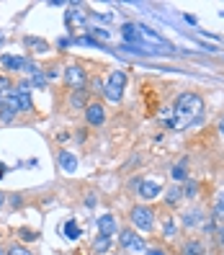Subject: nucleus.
Returning a JSON list of instances; mask_svg holds the SVG:
<instances>
[{
  "label": "nucleus",
  "instance_id": "7c9ffc66",
  "mask_svg": "<svg viewBox=\"0 0 224 255\" xmlns=\"http://www.w3.org/2000/svg\"><path fill=\"white\" fill-rule=\"evenodd\" d=\"M219 134H222V137H224V116L219 119Z\"/></svg>",
  "mask_w": 224,
  "mask_h": 255
},
{
  "label": "nucleus",
  "instance_id": "f03ea898",
  "mask_svg": "<svg viewBox=\"0 0 224 255\" xmlns=\"http://www.w3.org/2000/svg\"><path fill=\"white\" fill-rule=\"evenodd\" d=\"M21 111H31V93H28V85L21 88H10L5 93V101L0 106V114H3V122H10L16 114Z\"/></svg>",
  "mask_w": 224,
  "mask_h": 255
},
{
  "label": "nucleus",
  "instance_id": "c85d7f7f",
  "mask_svg": "<svg viewBox=\"0 0 224 255\" xmlns=\"http://www.w3.org/2000/svg\"><path fill=\"white\" fill-rule=\"evenodd\" d=\"M34 85H44V75H39V72L34 75Z\"/></svg>",
  "mask_w": 224,
  "mask_h": 255
},
{
  "label": "nucleus",
  "instance_id": "39448f33",
  "mask_svg": "<svg viewBox=\"0 0 224 255\" xmlns=\"http://www.w3.org/2000/svg\"><path fill=\"white\" fill-rule=\"evenodd\" d=\"M118 243H121V248H126V250H131V253H144V250H147V248H144V240H142L137 232H131V230H124L121 237H118Z\"/></svg>",
  "mask_w": 224,
  "mask_h": 255
},
{
  "label": "nucleus",
  "instance_id": "2eb2a0df",
  "mask_svg": "<svg viewBox=\"0 0 224 255\" xmlns=\"http://www.w3.org/2000/svg\"><path fill=\"white\" fill-rule=\"evenodd\" d=\"M181 253H183V255H204V245L199 243V240H188Z\"/></svg>",
  "mask_w": 224,
  "mask_h": 255
},
{
  "label": "nucleus",
  "instance_id": "6ab92c4d",
  "mask_svg": "<svg viewBox=\"0 0 224 255\" xmlns=\"http://www.w3.org/2000/svg\"><path fill=\"white\" fill-rule=\"evenodd\" d=\"M26 47H31L36 52H49V44L41 41V39H34V36H26Z\"/></svg>",
  "mask_w": 224,
  "mask_h": 255
},
{
  "label": "nucleus",
  "instance_id": "2f4dec72",
  "mask_svg": "<svg viewBox=\"0 0 224 255\" xmlns=\"http://www.w3.org/2000/svg\"><path fill=\"white\" fill-rule=\"evenodd\" d=\"M8 168H5V165H0V178H3V173H5Z\"/></svg>",
  "mask_w": 224,
  "mask_h": 255
},
{
  "label": "nucleus",
  "instance_id": "72a5a7b5",
  "mask_svg": "<svg viewBox=\"0 0 224 255\" xmlns=\"http://www.w3.org/2000/svg\"><path fill=\"white\" fill-rule=\"evenodd\" d=\"M3 101H5V93H3V91H0V106H3Z\"/></svg>",
  "mask_w": 224,
  "mask_h": 255
},
{
  "label": "nucleus",
  "instance_id": "cd10ccee",
  "mask_svg": "<svg viewBox=\"0 0 224 255\" xmlns=\"http://www.w3.org/2000/svg\"><path fill=\"white\" fill-rule=\"evenodd\" d=\"M217 240H219V245H224V224L217 230Z\"/></svg>",
  "mask_w": 224,
  "mask_h": 255
},
{
  "label": "nucleus",
  "instance_id": "1a4fd4ad",
  "mask_svg": "<svg viewBox=\"0 0 224 255\" xmlns=\"http://www.w3.org/2000/svg\"><path fill=\"white\" fill-rule=\"evenodd\" d=\"M0 65L8 67V70H23V67H28L31 72H39L34 65H28L23 57H10V54H3V57H0Z\"/></svg>",
  "mask_w": 224,
  "mask_h": 255
},
{
  "label": "nucleus",
  "instance_id": "0eeeda50",
  "mask_svg": "<svg viewBox=\"0 0 224 255\" xmlns=\"http://www.w3.org/2000/svg\"><path fill=\"white\" fill-rule=\"evenodd\" d=\"M137 34H139V44H152V47H168L165 39L157 36L152 28H147V26H137Z\"/></svg>",
  "mask_w": 224,
  "mask_h": 255
},
{
  "label": "nucleus",
  "instance_id": "c756f323",
  "mask_svg": "<svg viewBox=\"0 0 224 255\" xmlns=\"http://www.w3.org/2000/svg\"><path fill=\"white\" fill-rule=\"evenodd\" d=\"M21 235H23V237H26V240H36V235H34V232H28V230H23V232H21Z\"/></svg>",
  "mask_w": 224,
  "mask_h": 255
},
{
  "label": "nucleus",
  "instance_id": "7ed1b4c3",
  "mask_svg": "<svg viewBox=\"0 0 224 255\" xmlns=\"http://www.w3.org/2000/svg\"><path fill=\"white\" fill-rule=\"evenodd\" d=\"M124 88H126V72L124 70H113L111 75H109V80H106V98L111 101V103H118L121 101V96H124Z\"/></svg>",
  "mask_w": 224,
  "mask_h": 255
},
{
  "label": "nucleus",
  "instance_id": "bb28decb",
  "mask_svg": "<svg viewBox=\"0 0 224 255\" xmlns=\"http://www.w3.org/2000/svg\"><path fill=\"white\" fill-rule=\"evenodd\" d=\"M144 255H168L162 248H149V250H144Z\"/></svg>",
  "mask_w": 224,
  "mask_h": 255
},
{
  "label": "nucleus",
  "instance_id": "473e14b6",
  "mask_svg": "<svg viewBox=\"0 0 224 255\" xmlns=\"http://www.w3.org/2000/svg\"><path fill=\"white\" fill-rule=\"evenodd\" d=\"M5 204V193H0V206H3Z\"/></svg>",
  "mask_w": 224,
  "mask_h": 255
},
{
  "label": "nucleus",
  "instance_id": "ddd939ff",
  "mask_svg": "<svg viewBox=\"0 0 224 255\" xmlns=\"http://www.w3.org/2000/svg\"><path fill=\"white\" fill-rule=\"evenodd\" d=\"M98 230H101V235H113L116 232V219L111 217V214H103V217H98Z\"/></svg>",
  "mask_w": 224,
  "mask_h": 255
},
{
  "label": "nucleus",
  "instance_id": "f257e3e1",
  "mask_svg": "<svg viewBox=\"0 0 224 255\" xmlns=\"http://www.w3.org/2000/svg\"><path fill=\"white\" fill-rule=\"evenodd\" d=\"M170 111H173L170 127L173 129H188V127H193L201 119V114H204V98L196 96V93H181Z\"/></svg>",
  "mask_w": 224,
  "mask_h": 255
},
{
  "label": "nucleus",
  "instance_id": "f704fd0d",
  "mask_svg": "<svg viewBox=\"0 0 224 255\" xmlns=\"http://www.w3.org/2000/svg\"><path fill=\"white\" fill-rule=\"evenodd\" d=\"M0 255H5V250H3V248H0Z\"/></svg>",
  "mask_w": 224,
  "mask_h": 255
},
{
  "label": "nucleus",
  "instance_id": "b1692460",
  "mask_svg": "<svg viewBox=\"0 0 224 255\" xmlns=\"http://www.w3.org/2000/svg\"><path fill=\"white\" fill-rule=\"evenodd\" d=\"M162 235H168V237H175V224L170 217H165V222H162Z\"/></svg>",
  "mask_w": 224,
  "mask_h": 255
},
{
  "label": "nucleus",
  "instance_id": "20e7f679",
  "mask_svg": "<svg viewBox=\"0 0 224 255\" xmlns=\"http://www.w3.org/2000/svg\"><path fill=\"white\" fill-rule=\"evenodd\" d=\"M129 217H131V224H134V227L142 230V232H149V230L155 227V212H152L149 206H144V204L134 206Z\"/></svg>",
  "mask_w": 224,
  "mask_h": 255
},
{
  "label": "nucleus",
  "instance_id": "412c9836",
  "mask_svg": "<svg viewBox=\"0 0 224 255\" xmlns=\"http://www.w3.org/2000/svg\"><path fill=\"white\" fill-rule=\"evenodd\" d=\"M214 219L224 222V193H219L217 201H214Z\"/></svg>",
  "mask_w": 224,
  "mask_h": 255
},
{
  "label": "nucleus",
  "instance_id": "f8f14e48",
  "mask_svg": "<svg viewBox=\"0 0 224 255\" xmlns=\"http://www.w3.org/2000/svg\"><path fill=\"white\" fill-rule=\"evenodd\" d=\"M186 173H188V160H186V157H181V160H178V162L173 165V181H175V183H183L186 178H188Z\"/></svg>",
  "mask_w": 224,
  "mask_h": 255
},
{
  "label": "nucleus",
  "instance_id": "f3484780",
  "mask_svg": "<svg viewBox=\"0 0 224 255\" xmlns=\"http://www.w3.org/2000/svg\"><path fill=\"white\" fill-rule=\"evenodd\" d=\"M67 23L70 26H75V23H85V10H80V8H72V10H67Z\"/></svg>",
  "mask_w": 224,
  "mask_h": 255
},
{
  "label": "nucleus",
  "instance_id": "9d476101",
  "mask_svg": "<svg viewBox=\"0 0 224 255\" xmlns=\"http://www.w3.org/2000/svg\"><path fill=\"white\" fill-rule=\"evenodd\" d=\"M160 193H162V188H160V183H155V181H144V183L139 186V196H142L144 201L157 199Z\"/></svg>",
  "mask_w": 224,
  "mask_h": 255
},
{
  "label": "nucleus",
  "instance_id": "423d86ee",
  "mask_svg": "<svg viewBox=\"0 0 224 255\" xmlns=\"http://www.w3.org/2000/svg\"><path fill=\"white\" fill-rule=\"evenodd\" d=\"M85 70L83 67H78V65H70L67 70H65V83L70 85V88H75V91H78V88H85Z\"/></svg>",
  "mask_w": 224,
  "mask_h": 255
},
{
  "label": "nucleus",
  "instance_id": "5701e85b",
  "mask_svg": "<svg viewBox=\"0 0 224 255\" xmlns=\"http://www.w3.org/2000/svg\"><path fill=\"white\" fill-rule=\"evenodd\" d=\"M65 235H67L70 240H78V237H80L78 224H75V222H67V224H65Z\"/></svg>",
  "mask_w": 224,
  "mask_h": 255
},
{
  "label": "nucleus",
  "instance_id": "4468645a",
  "mask_svg": "<svg viewBox=\"0 0 224 255\" xmlns=\"http://www.w3.org/2000/svg\"><path fill=\"white\" fill-rule=\"evenodd\" d=\"M121 36H124V41H129V44H139L137 23H124V28H121Z\"/></svg>",
  "mask_w": 224,
  "mask_h": 255
},
{
  "label": "nucleus",
  "instance_id": "a878e982",
  "mask_svg": "<svg viewBox=\"0 0 224 255\" xmlns=\"http://www.w3.org/2000/svg\"><path fill=\"white\" fill-rule=\"evenodd\" d=\"M193 193H196V183H191V181H188V183H186V188H183V196H188V199H191Z\"/></svg>",
  "mask_w": 224,
  "mask_h": 255
},
{
  "label": "nucleus",
  "instance_id": "9b49d317",
  "mask_svg": "<svg viewBox=\"0 0 224 255\" xmlns=\"http://www.w3.org/2000/svg\"><path fill=\"white\" fill-rule=\"evenodd\" d=\"M57 162H59V168H62L65 173H75V170H78V157H75L72 152H59Z\"/></svg>",
  "mask_w": 224,
  "mask_h": 255
},
{
  "label": "nucleus",
  "instance_id": "dca6fc26",
  "mask_svg": "<svg viewBox=\"0 0 224 255\" xmlns=\"http://www.w3.org/2000/svg\"><path fill=\"white\" fill-rule=\"evenodd\" d=\"M201 217H204L201 209H191V212L183 214V224H186V227H193V224H199V222H201Z\"/></svg>",
  "mask_w": 224,
  "mask_h": 255
},
{
  "label": "nucleus",
  "instance_id": "393cba45",
  "mask_svg": "<svg viewBox=\"0 0 224 255\" xmlns=\"http://www.w3.org/2000/svg\"><path fill=\"white\" fill-rule=\"evenodd\" d=\"M8 255H34L28 248H21V245H13L10 250H8Z\"/></svg>",
  "mask_w": 224,
  "mask_h": 255
},
{
  "label": "nucleus",
  "instance_id": "4be33fe9",
  "mask_svg": "<svg viewBox=\"0 0 224 255\" xmlns=\"http://www.w3.org/2000/svg\"><path fill=\"white\" fill-rule=\"evenodd\" d=\"M85 98H88V93H85V88H78V91L72 93V106H75V109H80V106H85Z\"/></svg>",
  "mask_w": 224,
  "mask_h": 255
},
{
  "label": "nucleus",
  "instance_id": "aec40b11",
  "mask_svg": "<svg viewBox=\"0 0 224 255\" xmlns=\"http://www.w3.org/2000/svg\"><path fill=\"white\" fill-rule=\"evenodd\" d=\"M109 245H111V237L109 235H98L96 243H93V250L96 253H103V250H109Z\"/></svg>",
  "mask_w": 224,
  "mask_h": 255
},
{
  "label": "nucleus",
  "instance_id": "a211bd4d",
  "mask_svg": "<svg viewBox=\"0 0 224 255\" xmlns=\"http://www.w3.org/2000/svg\"><path fill=\"white\" fill-rule=\"evenodd\" d=\"M181 199H183V188H181V186L168 188V193H165V201H168V204H178Z\"/></svg>",
  "mask_w": 224,
  "mask_h": 255
},
{
  "label": "nucleus",
  "instance_id": "6e6552de",
  "mask_svg": "<svg viewBox=\"0 0 224 255\" xmlns=\"http://www.w3.org/2000/svg\"><path fill=\"white\" fill-rule=\"evenodd\" d=\"M85 119L91 127H101L103 122H106V111H103L101 103H91V106L85 109Z\"/></svg>",
  "mask_w": 224,
  "mask_h": 255
}]
</instances>
